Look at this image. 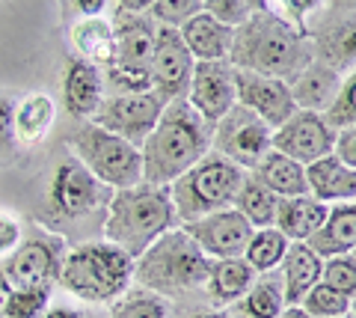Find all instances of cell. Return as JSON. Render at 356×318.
Segmentation results:
<instances>
[{"instance_id": "obj_1", "label": "cell", "mask_w": 356, "mask_h": 318, "mask_svg": "<svg viewBox=\"0 0 356 318\" xmlns=\"http://www.w3.org/2000/svg\"><path fill=\"white\" fill-rule=\"evenodd\" d=\"M211 128L199 116L187 98L170 102L163 107L158 125L152 128L146 143L140 146L143 152V182L170 188V184L184 175L191 167H196L208 152H211Z\"/></svg>"}, {"instance_id": "obj_2", "label": "cell", "mask_w": 356, "mask_h": 318, "mask_svg": "<svg viewBox=\"0 0 356 318\" xmlns=\"http://www.w3.org/2000/svg\"><path fill=\"white\" fill-rule=\"evenodd\" d=\"M315 57L303 33L267 9H252L250 18L235 30L229 51V63L235 69L270 74L280 81H291Z\"/></svg>"}, {"instance_id": "obj_3", "label": "cell", "mask_w": 356, "mask_h": 318, "mask_svg": "<svg viewBox=\"0 0 356 318\" xmlns=\"http://www.w3.org/2000/svg\"><path fill=\"white\" fill-rule=\"evenodd\" d=\"M172 226H178V214H175L170 188L140 182L134 188L113 191V196H110L104 241L125 250L131 259H137L163 232H170Z\"/></svg>"}, {"instance_id": "obj_4", "label": "cell", "mask_w": 356, "mask_h": 318, "mask_svg": "<svg viewBox=\"0 0 356 318\" xmlns=\"http://www.w3.org/2000/svg\"><path fill=\"white\" fill-rule=\"evenodd\" d=\"M211 259L181 226L163 232L146 253L134 259V280L152 294H184L208 283Z\"/></svg>"}, {"instance_id": "obj_5", "label": "cell", "mask_w": 356, "mask_h": 318, "mask_svg": "<svg viewBox=\"0 0 356 318\" xmlns=\"http://www.w3.org/2000/svg\"><path fill=\"white\" fill-rule=\"evenodd\" d=\"M134 280V259L107 241L81 244L63 256L57 273L60 286L89 303H104L125 294Z\"/></svg>"}, {"instance_id": "obj_6", "label": "cell", "mask_w": 356, "mask_h": 318, "mask_svg": "<svg viewBox=\"0 0 356 318\" xmlns=\"http://www.w3.org/2000/svg\"><path fill=\"white\" fill-rule=\"evenodd\" d=\"M243 175H247V170H241L238 164H232L229 158L217 155V152H208L196 167H191L170 184L178 223L184 226L205 214L232 208Z\"/></svg>"}, {"instance_id": "obj_7", "label": "cell", "mask_w": 356, "mask_h": 318, "mask_svg": "<svg viewBox=\"0 0 356 318\" xmlns=\"http://www.w3.org/2000/svg\"><path fill=\"white\" fill-rule=\"evenodd\" d=\"M74 158L110 191H125L143 182V152L95 122L77 128L72 137Z\"/></svg>"}, {"instance_id": "obj_8", "label": "cell", "mask_w": 356, "mask_h": 318, "mask_svg": "<svg viewBox=\"0 0 356 318\" xmlns=\"http://www.w3.org/2000/svg\"><path fill=\"white\" fill-rule=\"evenodd\" d=\"M270 134H273L270 125L261 122L243 104H235L211 128V152L229 158L241 170H252L264 152L270 149Z\"/></svg>"}, {"instance_id": "obj_9", "label": "cell", "mask_w": 356, "mask_h": 318, "mask_svg": "<svg viewBox=\"0 0 356 318\" xmlns=\"http://www.w3.org/2000/svg\"><path fill=\"white\" fill-rule=\"evenodd\" d=\"M63 238L57 235H30L18 241L13 256L6 259V265L0 268V280L15 289H51V283L57 280L60 265H63Z\"/></svg>"}, {"instance_id": "obj_10", "label": "cell", "mask_w": 356, "mask_h": 318, "mask_svg": "<svg viewBox=\"0 0 356 318\" xmlns=\"http://www.w3.org/2000/svg\"><path fill=\"white\" fill-rule=\"evenodd\" d=\"M163 107H166V102L154 90L128 93V95H104L102 107H98L89 122L113 131V134L125 137L128 143L140 149L146 143V137L152 134V128L158 125Z\"/></svg>"}, {"instance_id": "obj_11", "label": "cell", "mask_w": 356, "mask_h": 318, "mask_svg": "<svg viewBox=\"0 0 356 318\" xmlns=\"http://www.w3.org/2000/svg\"><path fill=\"white\" fill-rule=\"evenodd\" d=\"M336 134L339 131L330 128L324 113L294 111L280 128H273L270 149L282 152V155L309 167V164H315L318 158L332 155V149H336Z\"/></svg>"}, {"instance_id": "obj_12", "label": "cell", "mask_w": 356, "mask_h": 318, "mask_svg": "<svg viewBox=\"0 0 356 318\" xmlns=\"http://www.w3.org/2000/svg\"><path fill=\"white\" fill-rule=\"evenodd\" d=\"M193 54L184 45L181 33L175 27H161L154 33V54H152V90L166 104L187 98L193 81Z\"/></svg>"}, {"instance_id": "obj_13", "label": "cell", "mask_w": 356, "mask_h": 318, "mask_svg": "<svg viewBox=\"0 0 356 318\" xmlns=\"http://www.w3.org/2000/svg\"><path fill=\"white\" fill-rule=\"evenodd\" d=\"M187 104H191L208 125H217L220 119L238 104L235 65L229 60H217V63L196 60L193 81H191V90H187Z\"/></svg>"}, {"instance_id": "obj_14", "label": "cell", "mask_w": 356, "mask_h": 318, "mask_svg": "<svg viewBox=\"0 0 356 318\" xmlns=\"http://www.w3.org/2000/svg\"><path fill=\"white\" fill-rule=\"evenodd\" d=\"M181 229L193 238V244L208 259H241L252 235V226L238 208H222V212L205 214L193 223H184Z\"/></svg>"}, {"instance_id": "obj_15", "label": "cell", "mask_w": 356, "mask_h": 318, "mask_svg": "<svg viewBox=\"0 0 356 318\" xmlns=\"http://www.w3.org/2000/svg\"><path fill=\"white\" fill-rule=\"evenodd\" d=\"M113 191L102 184L77 158H65L51 182V202L63 217H83L95 212L98 205H107Z\"/></svg>"}, {"instance_id": "obj_16", "label": "cell", "mask_w": 356, "mask_h": 318, "mask_svg": "<svg viewBox=\"0 0 356 318\" xmlns=\"http://www.w3.org/2000/svg\"><path fill=\"white\" fill-rule=\"evenodd\" d=\"M235 93H238V104L252 111L270 128H280L297 111V102L291 95L288 81L270 78V74L235 69Z\"/></svg>"}, {"instance_id": "obj_17", "label": "cell", "mask_w": 356, "mask_h": 318, "mask_svg": "<svg viewBox=\"0 0 356 318\" xmlns=\"http://www.w3.org/2000/svg\"><path fill=\"white\" fill-rule=\"evenodd\" d=\"M154 33H158V24H154L149 15L119 9L116 18H113V39H116V60H113V65L116 69H125L131 74L152 78Z\"/></svg>"}, {"instance_id": "obj_18", "label": "cell", "mask_w": 356, "mask_h": 318, "mask_svg": "<svg viewBox=\"0 0 356 318\" xmlns=\"http://www.w3.org/2000/svg\"><path fill=\"white\" fill-rule=\"evenodd\" d=\"M63 98H65V107H69L72 116L92 119L104 102V72L81 57L72 60L69 69H65Z\"/></svg>"}, {"instance_id": "obj_19", "label": "cell", "mask_w": 356, "mask_h": 318, "mask_svg": "<svg viewBox=\"0 0 356 318\" xmlns=\"http://www.w3.org/2000/svg\"><path fill=\"white\" fill-rule=\"evenodd\" d=\"M306 182H309V196H315V200L327 205H341L356 200V170L348 167L339 155H327L309 164Z\"/></svg>"}, {"instance_id": "obj_20", "label": "cell", "mask_w": 356, "mask_h": 318, "mask_svg": "<svg viewBox=\"0 0 356 318\" xmlns=\"http://www.w3.org/2000/svg\"><path fill=\"white\" fill-rule=\"evenodd\" d=\"M282 277V289H285V303L288 306H300V301L306 298L321 283L324 273V259L312 250L306 241H291L288 253L282 259V265L276 268Z\"/></svg>"}, {"instance_id": "obj_21", "label": "cell", "mask_w": 356, "mask_h": 318, "mask_svg": "<svg viewBox=\"0 0 356 318\" xmlns=\"http://www.w3.org/2000/svg\"><path fill=\"white\" fill-rule=\"evenodd\" d=\"M291 95L297 102V111H315V113H327V107L332 104L339 86H341V74L327 65L324 60H312L303 72H297L291 81Z\"/></svg>"}, {"instance_id": "obj_22", "label": "cell", "mask_w": 356, "mask_h": 318, "mask_svg": "<svg viewBox=\"0 0 356 318\" xmlns=\"http://www.w3.org/2000/svg\"><path fill=\"white\" fill-rule=\"evenodd\" d=\"M330 205L315 200V196H285L276 205V229L288 238V241H312L321 226L327 223Z\"/></svg>"}, {"instance_id": "obj_23", "label": "cell", "mask_w": 356, "mask_h": 318, "mask_svg": "<svg viewBox=\"0 0 356 318\" xmlns=\"http://www.w3.org/2000/svg\"><path fill=\"white\" fill-rule=\"evenodd\" d=\"M184 39V45L191 48L193 60H205V63H217V60H229L232 51V39H235V30L226 27L222 21H217L214 15L199 13L196 18H191L187 24L178 30Z\"/></svg>"}, {"instance_id": "obj_24", "label": "cell", "mask_w": 356, "mask_h": 318, "mask_svg": "<svg viewBox=\"0 0 356 318\" xmlns=\"http://www.w3.org/2000/svg\"><path fill=\"white\" fill-rule=\"evenodd\" d=\"M252 175L259 179L264 188H270L280 200L285 196H306L309 193V182H306V167L297 164L294 158L282 155L276 149H267L261 161L252 167Z\"/></svg>"}, {"instance_id": "obj_25", "label": "cell", "mask_w": 356, "mask_h": 318, "mask_svg": "<svg viewBox=\"0 0 356 318\" xmlns=\"http://www.w3.org/2000/svg\"><path fill=\"white\" fill-rule=\"evenodd\" d=\"M321 259L330 256H341V253H353L356 250V200L353 202H341V205H330L327 223L321 226V232L306 241Z\"/></svg>"}, {"instance_id": "obj_26", "label": "cell", "mask_w": 356, "mask_h": 318, "mask_svg": "<svg viewBox=\"0 0 356 318\" xmlns=\"http://www.w3.org/2000/svg\"><path fill=\"white\" fill-rule=\"evenodd\" d=\"M54 119H57V104L48 93H30L15 104L13 111V128L15 137L21 143H42L48 137V131L54 128Z\"/></svg>"}, {"instance_id": "obj_27", "label": "cell", "mask_w": 356, "mask_h": 318, "mask_svg": "<svg viewBox=\"0 0 356 318\" xmlns=\"http://www.w3.org/2000/svg\"><path fill=\"white\" fill-rule=\"evenodd\" d=\"M72 42L77 54H81V60L98 65V69H107V65H113L116 60V39H113V24L104 21L102 15L95 18H81L77 24L72 27Z\"/></svg>"}, {"instance_id": "obj_28", "label": "cell", "mask_w": 356, "mask_h": 318, "mask_svg": "<svg viewBox=\"0 0 356 318\" xmlns=\"http://www.w3.org/2000/svg\"><path fill=\"white\" fill-rule=\"evenodd\" d=\"M255 280V271L243 259H211L208 271V292L217 303H235L250 292Z\"/></svg>"}, {"instance_id": "obj_29", "label": "cell", "mask_w": 356, "mask_h": 318, "mask_svg": "<svg viewBox=\"0 0 356 318\" xmlns=\"http://www.w3.org/2000/svg\"><path fill=\"white\" fill-rule=\"evenodd\" d=\"M276 205H280V196H276L270 188H264L252 173L243 175L238 196H235V202H232V208H238L252 229L273 226L276 223Z\"/></svg>"}, {"instance_id": "obj_30", "label": "cell", "mask_w": 356, "mask_h": 318, "mask_svg": "<svg viewBox=\"0 0 356 318\" xmlns=\"http://www.w3.org/2000/svg\"><path fill=\"white\" fill-rule=\"evenodd\" d=\"M291 247L288 241L276 226H264V229H252L250 235V244L243 250V262L255 271V273H267V271H276L282 265V259Z\"/></svg>"}, {"instance_id": "obj_31", "label": "cell", "mask_w": 356, "mask_h": 318, "mask_svg": "<svg viewBox=\"0 0 356 318\" xmlns=\"http://www.w3.org/2000/svg\"><path fill=\"white\" fill-rule=\"evenodd\" d=\"M285 310L288 303L280 271H267L261 277H255L250 292L243 294V312H250L252 318H280Z\"/></svg>"}, {"instance_id": "obj_32", "label": "cell", "mask_w": 356, "mask_h": 318, "mask_svg": "<svg viewBox=\"0 0 356 318\" xmlns=\"http://www.w3.org/2000/svg\"><path fill=\"white\" fill-rule=\"evenodd\" d=\"M321 54L327 65H332L336 72H341L344 65L356 69V21H341V24L330 27L321 39Z\"/></svg>"}, {"instance_id": "obj_33", "label": "cell", "mask_w": 356, "mask_h": 318, "mask_svg": "<svg viewBox=\"0 0 356 318\" xmlns=\"http://www.w3.org/2000/svg\"><path fill=\"white\" fill-rule=\"evenodd\" d=\"M300 310H306L315 318H344V315H350V298L321 280L318 286L300 301Z\"/></svg>"}, {"instance_id": "obj_34", "label": "cell", "mask_w": 356, "mask_h": 318, "mask_svg": "<svg viewBox=\"0 0 356 318\" xmlns=\"http://www.w3.org/2000/svg\"><path fill=\"white\" fill-rule=\"evenodd\" d=\"M324 119L330 122L332 131H344V128L356 125V69L341 81L339 93L332 98V104L327 107Z\"/></svg>"}, {"instance_id": "obj_35", "label": "cell", "mask_w": 356, "mask_h": 318, "mask_svg": "<svg viewBox=\"0 0 356 318\" xmlns=\"http://www.w3.org/2000/svg\"><path fill=\"white\" fill-rule=\"evenodd\" d=\"M113 318H170V312H166L161 294L134 292V294H122L113 303Z\"/></svg>"}, {"instance_id": "obj_36", "label": "cell", "mask_w": 356, "mask_h": 318, "mask_svg": "<svg viewBox=\"0 0 356 318\" xmlns=\"http://www.w3.org/2000/svg\"><path fill=\"white\" fill-rule=\"evenodd\" d=\"M48 289H15L9 292V301L3 306V318H42L48 310Z\"/></svg>"}, {"instance_id": "obj_37", "label": "cell", "mask_w": 356, "mask_h": 318, "mask_svg": "<svg viewBox=\"0 0 356 318\" xmlns=\"http://www.w3.org/2000/svg\"><path fill=\"white\" fill-rule=\"evenodd\" d=\"M321 280L332 286L336 292L348 294L353 301L356 298V259L350 253H341V256H330L324 262V273H321Z\"/></svg>"}, {"instance_id": "obj_38", "label": "cell", "mask_w": 356, "mask_h": 318, "mask_svg": "<svg viewBox=\"0 0 356 318\" xmlns=\"http://www.w3.org/2000/svg\"><path fill=\"white\" fill-rule=\"evenodd\" d=\"M152 13L158 18L161 27L181 30L187 21L196 18L199 13H205V9H202V0H154Z\"/></svg>"}, {"instance_id": "obj_39", "label": "cell", "mask_w": 356, "mask_h": 318, "mask_svg": "<svg viewBox=\"0 0 356 318\" xmlns=\"http://www.w3.org/2000/svg\"><path fill=\"white\" fill-rule=\"evenodd\" d=\"M321 6V0H264V9L267 13H273L276 18H282L285 24H291L297 33H309L306 21L309 15L315 13V9Z\"/></svg>"}, {"instance_id": "obj_40", "label": "cell", "mask_w": 356, "mask_h": 318, "mask_svg": "<svg viewBox=\"0 0 356 318\" xmlns=\"http://www.w3.org/2000/svg\"><path fill=\"white\" fill-rule=\"evenodd\" d=\"M202 9L232 30H238L252 13L250 0H202Z\"/></svg>"}, {"instance_id": "obj_41", "label": "cell", "mask_w": 356, "mask_h": 318, "mask_svg": "<svg viewBox=\"0 0 356 318\" xmlns=\"http://www.w3.org/2000/svg\"><path fill=\"white\" fill-rule=\"evenodd\" d=\"M18 241H21V223L13 214L0 212V256L13 253V250L18 247Z\"/></svg>"}, {"instance_id": "obj_42", "label": "cell", "mask_w": 356, "mask_h": 318, "mask_svg": "<svg viewBox=\"0 0 356 318\" xmlns=\"http://www.w3.org/2000/svg\"><path fill=\"white\" fill-rule=\"evenodd\" d=\"M332 155H339L348 167L356 170V125L344 128L336 134V149H332Z\"/></svg>"}, {"instance_id": "obj_43", "label": "cell", "mask_w": 356, "mask_h": 318, "mask_svg": "<svg viewBox=\"0 0 356 318\" xmlns=\"http://www.w3.org/2000/svg\"><path fill=\"white\" fill-rule=\"evenodd\" d=\"M13 111H15V104H9L6 98H0V146L13 143V137H15V128H13Z\"/></svg>"}, {"instance_id": "obj_44", "label": "cell", "mask_w": 356, "mask_h": 318, "mask_svg": "<svg viewBox=\"0 0 356 318\" xmlns=\"http://www.w3.org/2000/svg\"><path fill=\"white\" fill-rule=\"evenodd\" d=\"M107 6V0H77V9L83 13V18H95L102 15V9Z\"/></svg>"}, {"instance_id": "obj_45", "label": "cell", "mask_w": 356, "mask_h": 318, "mask_svg": "<svg viewBox=\"0 0 356 318\" xmlns=\"http://www.w3.org/2000/svg\"><path fill=\"white\" fill-rule=\"evenodd\" d=\"M42 318H83V315L72 310V306H48V310L42 312Z\"/></svg>"}, {"instance_id": "obj_46", "label": "cell", "mask_w": 356, "mask_h": 318, "mask_svg": "<svg viewBox=\"0 0 356 318\" xmlns=\"http://www.w3.org/2000/svg\"><path fill=\"white\" fill-rule=\"evenodd\" d=\"M119 6L125 13H146V9L154 6V0H119Z\"/></svg>"}, {"instance_id": "obj_47", "label": "cell", "mask_w": 356, "mask_h": 318, "mask_svg": "<svg viewBox=\"0 0 356 318\" xmlns=\"http://www.w3.org/2000/svg\"><path fill=\"white\" fill-rule=\"evenodd\" d=\"M280 318H315V315H309L306 310H300V306H288ZM344 318H350V315H344Z\"/></svg>"}, {"instance_id": "obj_48", "label": "cell", "mask_w": 356, "mask_h": 318, "mask_svg": "<svg viewBox=\"0 0 356 318\" xmlns=\"http://www.w3.org/2000/svg\"><path fill=\"white\" fill-rule=\"evenodd\" d=\"M6 301H9V286L3 280H0V315H3V306H6Z\"/></svg>"}, {"instance_id": "obj_49", "label": "cell", "mask_w": 356, "mask_h": 318, "mask_svg": "<svg viewBox=\"0 0 356 318\" xmlns=\"http://www.w3.org/2000/svg\"><path fill=\"white\" fill-rule=\"evenodd\" d=\"M199 318H229L226 312H208V315H199Z\"/></svg>"}, {"instance_id": "obj_50", "label": "cell", "mask_w": 356, "mask_h": 318, "mask_svg": "<svg viewBox=\"0 0 356 318\" xmlns=\"http://www.w3.org/2000/svg\"><path fill=\"white\" fill-rule=\"evenodd\" d=\"M250 6L252 9H264V0H250Z\"/></svg>"}, {"instance_id": "obj_51", "label": "cell", "mask_w": 356, "mask_h": 318, "mask_svg": "<svg viewBox=\"0 0 356 318\" xmlns=\"http://www.w3.org/2000/svg\"><path fill=\"white\" fill-rule=\"evenodd\" d=\"M350 318H356V298L350 301Z\"/></svg>"}, {"instance_id": "obj_52", "label": "cell", "mask_w": 356, "mask_h": 318, "mask_svg": "<svg viewBox=\"0 0 356 318\" xmlns=\"http://www.w3.org/2000/svg\"><path fill=\"white\" fill-rule=\"evenodd\" d=\"M350 256H353V259H356V250H353V253H350Z\"/></svg>"}, {"instance_id": "obj_53", "label": "cell", "mask_w": 356, "mask_h": 318, "mask_svg": "<svg viewBox=\"0 0 356 318\" xmlns=\"http://www.w3.org/2000/svg\"><path fill=\"white\" fill-rule=\"evenodd\" d=\"M0 318H3V315H0Z\"/></svg>"}]
</instances>
